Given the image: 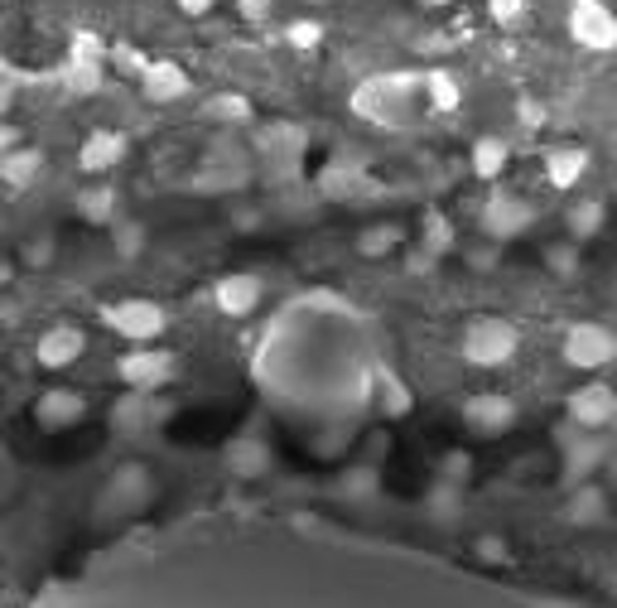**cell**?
Returning a JSON list of instances; mask_svg holds the SVG:
<instances>
[{"label": "cell", "instance_id": "cell-1", "mask_svg": "<svg viewBox=\"0 0 617 608\" xmlns=\"http://www.w3.org/2000/svg\"><path fill=\"white\" fill-rule=\"evenodd\" d=\"M29 608H550L435 556L319 527H203L126 546Z\"/></svg>", "mask_w": 617, "mask_h": 608}, {"label": "cell", "instance_id": "cell-2", "mask_svg": "<svg viewBox=\"0 0 617 608\" xmlns=\"http://www.w3.org/2000/svg\"><path fill=\"white\" fill-rule=\"evenodd\" d=\"M155 497V478L145 464H126L106 478L102 497H97V517H136L145 512V503Z\"/></svg>", "mask_w": 617, "mask_h": 608}, {"label": "cell", "instance_id": "cell-3", "mask_svg": "<svg viewBox=\"0 0 617 608\" xmlns=\"http://www.w3.org/2000/svg\"><path fill=\"white\" fill-rule=\"evenodd\" d=\"M516 328L506 324V319H473L468 328H463V358L473 362V367H502L506 358L516 353Z\"/></svg>", "mask_w": 617, "mask_h": 608}, {"label": "cell", "instance_id": "cell-4", "mask_svg": "<svg viewBox=\"0 0 617 608\" xmlns=\"http://www.w3.org/2000/svg\"><path fill=\"white\" fill-rule=\"evenodd\" d=\"M617 358V334L608 324H574L565 334V362L579 372H599Z\"/></svg>", "mask_w": 617, "mask_h": 608}, {"label": "cell", "instance_id": "cell-5", "mask_svg": "<svg viewBox=\"0 0 617 608\" xmlns=\"http://www.w3.org/2000/svg\"><path fill=\"white\" fill-rule=\"evenodd\" d=\"M106 324L121 338H131V344H155V338L165 334V309L155 300H121V305L106 309Z\"/></svg>", "mask_w": 617, "mask_h": 608}, {"label": "cell", "instance_id": "cell-6", "mask_svg": "<svg viewBox=\"0 0 617 608\" xmlns=\"http://www.w3.org/2000/svg\"><path fill=\"white\" fill-rule=\"evenodd\" d=\"M569 35L583 49H613L617 44V15L603 0H574L569 5Z\"/></svg>", "mask_w": 617, "mask_h": 608}, {"label": "cell", "instance_id": "cell-7", "mask_svg": "<svg viewBox=\"0 0 617 608\" xmlns=\"http://www.w3.org/2000/svg\"><path fill=\"white\" fill-rule=\"evenodd\" d=\"M613 421H617V391L608 381H589V387H579L569 397V425H579V430H603Z\"/></svg>", "mask_w": 617, "mask_h": 608}, {"label": "cell", "instance_id": "cell-8", "mask_svg": "<svg viewBox=\"0 0 617 608\" xmlns=\"http://www.w3.org/2000/svg\"><path fill=\"white\" fill-rule=\"evenodd\" d=\"M169 372H175V358L155 353V348H136V353H126L121 362H116V377H121L131 391L159 387V381H169Z\"/></svg>", "mask_w": 617, "mask_h": 608}, {"label": "cell", "instance_id": "cell-9", "mask_svg": "<svg viewBox=\"0 0 617 608\" xmlns=\"http://www.w3.org/2000/svg\"><path fill=\"white\" fill-rule=\"evenodd\" d=\"M463 421H468L473 435H502V430H512L516 405H512V397L483 391V397H468V401H463Z\"/></svg>", "mask_w": 617, "mask_h": 608}, {"label": "cell", "instance_id": "cell-10", "mask_svg": "<svg viewBox=\"0 0 617 608\" xmlns=\"http://www.w3.org/2000/svg\"><path fill=\"white\" fill-rule=\"evenodd\" d=\"M82 348H88L82 328H73V324H53L49 334L39 338L35 358H39V367H68V362H78V358H82Z\"/></svg>", "mask_w": 617, "mask_h": 608}, {"label": "cell", "instance_id": "cell-11", "mask_svg": "<svg viewBox=\"0 0 617 608\" xmlns=\"http://www.w3.org/2000/svg\"><path fill=\"white\" fill-rule=\"evenodd\" d=\"M82 411H88V401H82L78 391H63V387H53L35 401V421L44 425V430H68V425L82 421Z\"/></svg>", "mask_w": 617, "mask_h": 608}, {"label": "cell", "instance_id": "cell-12", "mask_svg": "<svg viewBox=\"0 0 617 608\" xmlns=\"http://www.w3.org/2000/svg\"><path fill=\"white\" fill-rule=\"evenodd\" d=\"M574 430H579V425H569V430H565L560 454H565V478H569V483H583V478L603 464V444L593 440V435H574Z\"/></svg>", "mask_w": 617, "mask_h": 608}, {"label": "cell", "instance_id": "cell-13", "mask_svg": "<svg viewBox=\"0 0 617 608\" xmlns=\"http://www.w3.org/2000/svg\"><path fill=\"white\" fill-rule=\"evenodd\" d=\"M213 300H218L222 314L242 319V314H252V309L261 305V281H256V275H222L218 290H213Z\"/></svg>", "mask_w": 617, "mask_h": 608}, {"label": "cell", "instance_id": "cell-14", "mask_svg": "<svg viewBox=\"0 0 617 608\" xmlns=\"http://www.w3.org/2000/svg\"><path fill=\"white\" fill-rule=\"evenodd\" d=\"M483 228L492 232V237H516V232L530 228V203L526 198H492L483 212Z\"/></svg>", "mask_w": 617, "mask_h": 608}, {"label": "cell", "instance_id": "cell-15", "mask_svg": "<svg viewBox=\"0 0 617 608\" xmlns=\"http://www.w3.org/2000/svg\"><path fill=\"white\" fill-rule=\"evenodd\" d=\"M140 82H145V92L155 102H179L183 92H189V73L179 68V63H169V59H155L145 73H140Z\"/></svg>", "mask_w": 617, "mask_h": 608}, {"label": "cell", "instance_id": "cell-16", "mask_svg": "<svg viewBox=\"0 0 617 608\" xmlns=\"http://www.w3.org/2000/svg\"><path fill=\"white\" fill-rule=\"evenodd\" d=\"M121 155H126V135L121 131H92L88 141H82V151H78V165L88 169V174H102V169H112Z\"/></svg>", "mask_w": 617, "mask_h": 608}, {"label": "cell", "instance_id": "cell-17", "mask_svg": "<svg viewBox=\"0 0 617 608\" xmlns=\"http://www.w3.org/2000/svg\"><path fill=\"white\" fill-rule=\"evenodd\" d=\"M583 169H589V151L583 145H555L545 155V179L555 189H574L583 179Z\"/></svg>", "mask_w": 617, "mask_h": 608}, {"label": "cell", "instance_id": "cell-18", "mask_svg": "<svg viewBox=\"0 0 617 608\" xmlns=\"http://www.w3.org/2000/svg\"><path fill=\"white\" fill-rule=\"evenodd\" d=\"M44 169V155L39 151H10V155H0V179H5L10 189H25L29 179Z\"/></svg>", "mask_w": 617, "mask_h": 608}, {"label": "cell", "instance_id": "cell-19", "mask_svg": "<svg viewBox=\"0 0 617 608\" xmlns=\"http://www.w3.org/2000/svg\"><path fill=\"white\" fill-rule=\"evenodd\" d=\"M502 169H506V141H502V135H483V141L473 145V174L497 179Z\"/></svg>", "mask_w": 617, "mask_h": 608}, {"label": "cell", "instance_id": "cell-20", "mask_svg": "<svg viewBox=\"0 0 617 608\" xmlns=\"http://www.w3.org/2000/svg\"><path fill=\"white\" fill-rule=\"evenodd\" d=\"M603 517H608V497H603L599 488L579 483V493H574V503H569V521H579V527H593V521H603Z\"/></svg>", "mask_w": 617, "mask_h": 608}, {"label": "cell", "instance_id": "cell-21", "mask_svg": "<svg viewBox=\"0 0 617 608\" xmlns=\"http://www.w3.org/2000/svg\"><path fill=\"white\" fill-rule=\"evenodd\" d=\"M425 98H429V106H435V112H453V106H459V78H453V73H444V68H435V73H425Z\"/></svg>", "mask_w": 617, "mask_h": 608}, {"label": "cell", "instance_id": "cell-22", "mask_svg": "<svg viewBox=\"0 0 617 608\" xmlns=\"http://www.w3.org/2000/svg\"><path fill=\"white\" fill-rule=\"evenodd\" d=\"M227 464H232V474H242V478H252V474H261V468L270 464L266 450L256 440H236L232 450H227Z\"/></svg>", "mask_w": 617, "mask_h": 608}, {"label": "cell", "instance_id": "cell-23", "mask_svg": "<svg viewBox=\"0 0 617 608\" xmlns=\"http://www.w3.org/2000/svg\"><path fill=\"white\" fill-rule=\"evenodd\" d=\"M78 212L88 222H112L116 218V189H88V194H78Z\"/></svg>", "mask_w": 617, "mask_h": 608}, {"label": "cell", "instance_id": "cell-24", "mask_svg": "<svg viewBox=\"0 0 617 608\" xmlns=\"http://www.w3.org/2000/svg\"><path fill=\"white\" fill-rule=\"evenodd\" d=\"M599 228H603V203H599V198H589V203H579V208H569V232H574V237H593Z\"/></svg>", "mask_w": 617, "mask_h": 608}, {"label": "cell", "instance_id": "cell-25", "mask_svg": "<svg viewBox=\"0 0 617 608\" xmlns=\"http://www.w3.org/2000/svg\"><path fill=\"white\" fill-rule=\"evenodd\" d=\"M112 425H116V430H126V435H136L140 425H145V401H140V397H126V401L112 411Z\"/></svg>", "mask_w": 617, "mask_h": 608}, {"label": "cell", "instance_id": "cell-26", "mask_svg": "<svg viewBox=\"0 0 617 608\" xmlns=\"http://www.w3.org/2000/svg\"><path fill=\"white\" fill-rule=\"evenodd\" d=\"M68 82H73L78 92H97V82H102V63H92V59H73Z\"/></svg>", "mask_w": 617, "mask_h": 608}, {"label": "cell", "instance_id": "cell-27", "mask_svg": "<svg viewBox=\"0 0 617 608\" xmlns=\"http://www.w3.org/2000/svg\"><path fill=\"white\" fill-rule=\"evenodd\" d=\"M396 242H400L396 228H372V232H362V242H357V247H362V256H386Z\"/></svg>", "mask_w": 617, "mask_h": 608}, {"label": "cell", "instance_id": "cell-28", "mask_svg": "<svg viewBox=\"0 0 617 608\" xmlns=\"http://www.w3.org/2000/svg\"><path fill=\"white\" fill-rule=\"evenodd\" d=\"M382 401H391V405H386V411H391V415H406V411H410V391L400 387V381L391 377V372H386V377H382Z\"/></svg>", "mask_w": 617, "mask_h": 608}, {"label": "cell", "instance_id": "cell-29", "mask_svg": "<svg viewBox=\"0 0 617 608\" xmlns=\"http://www.w3.org/2000/svg\"><path fill=\"white\" fill-rule=\"evenodd\" d=\"M323 39V29L313 25V20H295V25H290V44L295 49H313Z\"/></svg>", "mask_w": 617, "mask_h": 608}, {"label": "cell", "instance_id": "cell-30", "mask_svg": "<svg viewBox=\"0 0 617 608\" xmlns=\"http://www.w3.org/2000/svg\"><path fill=\"white\" fill-rule=\"evenodd\" d=\"M425 237H429V251H444L453 232H449V222H444L439 212H429V218H425Z\"/></svg>", "mask_w": 617, "mask_h": 608}, {"label": "cell", "instance_id": "cell-31", "mask_svg": "<svg viewBox=\"0 0 617 608\" xmlns=\"http://www.w3.org/2000/svg\"><path fill=\"white\" fill-rule=\"evenodd\" d=\"M487 5H492V20H502V25H512V20L526 10V0H487Z\"/></svg>", "mask_w": 617, "mask_h": 608}, {"label": "cell", "instance_id": "cell-32", "mask_svg": "<svg viewBox=\"0 0 617 608\" xmlns=\"http://www.w3.org/2000/svg\"><path fill=\"white\" fill-rule=\"evenodd\" d=\"M73 59H92V63H102V44H97L92 35H73Z\"/></svg>", "mask_w": 617, "mask_h": 608}, {"label": "cell", "instance_id": "cell-33", "mask_svg": "<svg viewBox=\"0 0 617 608\" xmlns=\"http://www.w3.org/2000/svg\"><path fill=\"white\" fill-rule=\"evenodd\" d=\"M116 59H121V68H131V73H145V68H150L145 53L131 49V44H116Z\"/></svg>", "mask_w": 617, "mask_h": 608}, {"label": "cell", "instance_id": "cell-34", "mask_svg": "<svg viewBox=\"0 0 617 608\" xmlns=\"http://www.w3.org/2000/svg\"><path fill=\"white\" fill-rule=\"evenodd\" d=\"M545 261H550V271H574V251L569 247H550V256H545Z\"/></svg>", "mask_w": 617, "mask_h": 608}, {"label": "cell", "instance_id": "cell-35", "mask_svg": "<svg viewBox=\"0 0 617 608\" xmlns=\"http://www.w3.org/2000/svg\"><path fill=\"white\" fill-rule=\"evenodd\" d=\"M372 483H376V474H372V468H357V474H352V483H348V493L362 497V493H372Z\"/></svg>", "mask_w": 617, "mask_h": 608}, {"label": "cell", "instance_id": "cell-36", "mask_svg": "<svg viewBox=\"0 0 617 608\" xmlns=\"http://www.w3.org/2000/svg\"><path fill=\"white\" fill-rule=\"evenodd\" d=\"M10 151H20V131L10 121H0V155H10Z\"/></svg>", "mask_w": 617, "mask_h": 608}, {"label": "cell", "instance_id": "cell-37", "mask_svg": "<svg viewBox=\"0 0 617 608\" xmlns=\"http://www.w3.org/2000/svg\"><path fill=\"white\" fill-rule=\"evenodd\" d=\"M140 242H145V237H140V228H121V256H136Z\"/></svg>", "mask_w": 617, "mask_h": 608}, {"label": "cell", "instance_id": "cell-38", "mask_svg": "<svg viewBox=\"0 0 617 608\" xmlns=\"http://www.w3.org/2000/svg\"><path fill=\"white\" fill-rule=\"evenodd\" d=\"M478 556H487V560H506V546H502V541L487 536V541H478Z\"/></svg>", "mask_w": 617, "mask_h": 608}, {"label": "cell", "instance_id": "cell-39", "mask_svg": "<svg viewBox=\"0 0 617 608\" xmlns=\"http://www.w3.org/2000/svg\"><path fill=\"white\" fill-rule=\"evenodd\" d=\"M218 112H222V116H246L252 106H246V98H222V102H218Z\"/></svg>", "mask_w": 617, "mask_h": 608}, {"label": "cell", "instance_id": "cell-40", "mask_svg": "<svg viewBox=\"0 0 617 608\" xmlns=\"http://www.w3.org/2000/svg\"><path fill=\"white\" fill-rule=\"evenodd\" d=\"M242 15H246V20H261V15H270V0H242Z\"/></svg>", "mask_w": 617, "mask_h": 608}, {"label": "cell", "instance_id": "cell-41", "mask_svg": "<svg viewBox=\"0 0 617 608\" xmlns=\"http://www.w3.org/2000/svg\"><path fill=\"white\" fill-rule=\"evenodd\" d=\"M179 10H183V15H208L213 0H179Z\"/></svg>", "mask_w": 617, "mask_h": 608}, {"label": "cell", "instance_id": "cell-42", "mask_svg": "<svg viewBox=\"0 0 617 608\" xmlns=\"http://www.w3.org/2000/svg\"><path fill=\"white\" fill-rule=\"evenodd\" d=\"M444 468H449L453 478H463V474H468V458H463V454H453V458H449V464H444Z\"/></svg>", "mask_w": 617, "mask_h": 608}, {"label": "cell", "instance_id": "cell-43", "mask_svg": "<svg viewBox=\"0 0 617 608\" xmlns=\"http://www.w3.org/2000/svg\"><path fill=\"white\" fill-rule=\"evenodd\" d=\"M10 102H15V98H10V88H5V82H0V121H5V112H10Z\"/></svg>", "mask_w": 617, "mask_h": 608}, {"label": "cell", "instance_id": "cell-44", "mask_svg": "<svg viewBox=\"0 0 617 608\" xmlns=\"http://www.w3.org/2000/svg\"><path fill=\"white\" fill-rule=\"evenodd\" d=\"M0 281H10V266L5 261H0Z\"/></svg>", "mask_w": 617, "mask_h": 608}, {"label": "cell", "instance_id": "cell-45", "mask_svg": "<svg viewBox=\"0 0 617 608\" xmlns=\"http://www.w3.org/2000/svg\"><path fill=\"white\" fill-rule=\"evenodd\" d=\"M425 5H444V0H425Z\"/></svg>", "mask_w": 617, "mask_h": 608}]
</instances>
